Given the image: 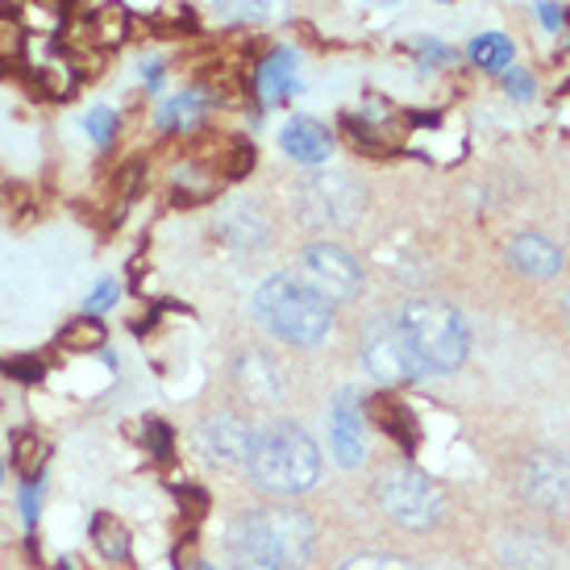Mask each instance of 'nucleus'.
Returning <instances> with one entry per match:
<instances>
[{"mask_svg": "<svg viewBox=\"0 0 570 570\" xmlns=\"http://www.w3.org/2000/svg\"><path fill=\"white\" fill-rule=\"evenodd\" d=\"M301 279L317 292L325 304H346L363 292V267L358 258L333 242H313L301 254Z\"/></svg>", "mask_w": 570, "mask_h": 570, "instance_id": "0eeeda50", "label": "nucleus"}, {"mask_svg": "<svg viewBox=\"0 0 570 570\" xmlns=\"http://www.w3.org/2000/svg\"><path fill=\"white\" fill-rule=\"evenodd\" d=\"M76 83H80V80H76V67L59 63V59L38 71V88H42L47 96H55V100H63V96L76 92Z\"/></svg>", "mask_w": 570, "mask_h": 570, "instance_id": "4be33fe9", "label": "nucleus"}, {"mask_svg": "<svg viewBox=\"0 0 570 570\" xmlns=\"http://www.w3.org/2000/svg\"><path fill=\"white\" fill-rule=\"evenodd\" d=\"M258 100L263 105H284L296 92V55L292 50H271L258 63Z\"/></svg>", "mask_w": 570, "mask_h": 570, "instance_id": "4468645a", "label": "nucleus"}, {"mask_svg": "<svg viewBox=\"0 0 570 570\" xmlns=\"http://www.w3.org/2000/svg\"><path fill=\"white\" fill-rule=\"evenodd\" d=\"M129 30H134V21H129L126 4H121V0H109V4H100V9L88 17V33H83V38H88L96 50H112L126 42Z\"/></svg>", "mask_w": 570, "mask_h": 570, "instance_id": "2eb2a0df", "label": "nucleus"}, {"mask_svg": "<svg viewBox=\"0 0 570 570\" xmlns=\"http://www.w3.org/2000/svg\"><path fill=\"white\" fill-rule=\"evenodd\" d=\"M246 466L263 491L301 495L321 479V450L308 438V429L292 425V421H275V425L250 433Z\"/></svg>", "mask_w": 570, "mask_h": 570, "instance_id": "f03ea898", "label": "nucleus"}, {"mask_svg": "<svg viewBox=\"0 0 570 570\" xmlns=\"http://www.w3.org/2000/svg\"><path fill=\"white\" fill-rule=\"evenodd\" d=\"M380 4H396V0H380Z\"/></svg>", "mask_w": 570, "mask_h": 570, "instance_id": "473e14b6", "label": "nucleus"}, {"mask_svg": "<svg viewBox=\"0 0 570 570\" xmlns=\"http://www.w3.org/2000/svg\"><path fill=\"white\" fill-rule=\"evenodd\" d=\"M396 321L409 333L416 358L425 366V375H450L466 363V350H471V333L466 321L442 301H409L396 313Z\"/></svg>", "mask_w": 570, "mask_h": 570, "instance_id": "20e7f679", "label": "nucleus"}, {"mask_svg": "<svg viewBox=\"0 0 570 570\" xmlns=\"http://www.w3.org/2000/svg\"><path fill=\"white\" fill-rule=\"evenodd\" d=\"M366 412H371L375 425L387 429L396 442L416 445V421H412V412L404 409V404H396V400H387V396H375V400H366Z\"/></svg>", "mask_w": 570, "mask_h": 570, "instance_id": "f3484780", "label": "nucleus"}, {"mask_svg": "<svg viewBox=\"0 0 570 570\" xmlns=\"http://www.w3.org/2000/svg\"><path fill=\"white\" fill-rule=\"evenodd\" d=\"M524 500L541 512L567 517L570 512V459L558 450H533L521 466Z\"/></svg>", "mask_w": 570, "mask_h": 570, "instance_id": "6e6552de", "label": "nucleus"}, {"mask_svg": "<svg viewBox=\"0 0 570 570\" xmlns=\"http://www.w3.org/2000/svg\"><path fill=\"white\" fill-rule=\"evenodd\" d=\"M196 445L205 450L208 462L217 466H234V462H246V450H250V433L238 416H213L200 425L196 433Z\"/></svg>", "mask_w": 570, "mask_h": 570, "instance_id": "9b49d317", "label": "nucleus"}, {"mask_svg": "<svg viewBox=\"0 0 570 570\" xmlns=\"http://www.w3.org/2000/svg\"><path fill=\"white\" fill-rule=\"evenodd\" d=\"M504 88L517 96V100H529V96H533V80H529L524 71H517V67H508L504 71Z\"/></svg>", "mask_w": 570, "mask_h": 570, "instance_id": "bb28decb", "label": "nucleus"}, {"mask_svg": "<svg viewBox=\"0 0 570 570\" xmlns=\"http://www.w3.org/2000/svg\"><path fill=\"white\" fill-rule=\"evenodd\" d=\"M317 533L304 512L292 508H254L229 524L225 554L234 570H296L313 558Z\"/></svg>", "mask_w": 570, "mask_h": 570, "instance_id": "f257e3e1", "label": "nucleus"}, {"mask_svg": "<svg viewBox=\"0 0 570 570\" xmlns=\"http://www.w3.org/2000/svg\"><path fill=\"white\" fill-rule=\"evenodd\" d=\"M38 500H42V488H38V483H26V488H21V517H26V524L38 521Z\"/></svg>", "mask_w": 570, "mask_h": 570, "instance_id": "cd10ccee", "label": "nucleus"}, {"mask_svg": "<svg viewBox=\"0 0 570 570\" xmlns=\"http://www.w3.org/2000/svg\"><path fill=\"white\" fill-rule=\"evenodd\" d=\"M30 47V33L21 26V13L0 4V63H17Z\"/></svg>", "mask_w": 570, "mask_h": 570, "instance_id": "a211bd4d", "label": "nucleus"}, {"mask_svg": "<svg viewBox=\"0 0 570 570\" xmlns=\"http://www.w3.org/2000/svg\"><path fill=\"white\" fill-rule=\"evenodd\" d=\"M284 150L296 163H325L333 155V134L313 117H296L284 126Z\"/></svg>", "mask_w": 570, "mask_h": 570, "instance_id": "ddd939ff", "label": "nucleus"}, {"mask_svg": "<svg viewBox=\"0 0 570 570\" xmlns=\"http://www.w3.org/2000/svg\"><path fill=\"white\" fill-rule=\"evenodd\" d=\"M159 71L163 67L159 63H146V71H142V80L150 83V88H159Z\"/></svg>", "mask_w": 570, "mask_h": 570, "instance_id": "c756f323", "label": "nucleus"}, {"mask_svg": "<svg viewBox=\"0 0 570 570\" xmlns=\"http://www.w3.org/2000/svg\"><path fill=\"white\" fill-rule=\"evenodd\" d=\"M63 342H67V346H76V350H100V342H105V325L88 313V317H80V321H71V325H67Z\"/></svg>", "mask_w": 570, "mask_h": 570, "instance_id": "5701e85b", "label": "nucleus"}, {"mask_svg": "<svg viewBox=\"0 0 570 570\" xmlns=\"http://www.w3.org/2000/svg\"><path fill=\"white\" fill-rule=\"evenodd\" d=\"M205 112H208V96L205 92H179L171 96V100H163L159 105V129H167V134H188V129H196L200 121H205Z\"/></svg>", "mask_w": 570, "mask_h": 570, "instance_id": "dca6fc26", "label": "nucleus"}, {"mask_svg": "<svg viewBox=\"0 0 570 570\" xmlns=\"http://www.w3.org/2000/svg\"><path fill=\"white\" fill-rule=\"evenodd\" d=\"M0 479H4V462H0Z\"/></svg>", "mask_w": 570, "mask_h": 570, "instance_id": "2f4dec72", "label": "nucleus"}, {"mask_svg": "<svg viewBox=\"0 0 570 570\" xmlns=\"http://www.w3.org/2000/svg\"><path fill=\"white\" fill-rule=\"evenodd\" d=\"M363 366L371 371V380L400 387V383H416L425 375V366L412 350L409 333L396 317L371 321L363 333Z\"/></svg>", "mask_w": 570, "mask_h": 570, "instance_id": "423d86ee", "label": "nucleus"}, {"mask_svg": "<svg viewBox=\"0 0 570 570\" xmlns=\"http://www.w3.org/2000/svg\"><path fill=\"white\" fill-rule=\"evenodd\" d=\"M330 433H333V454H337L342 466H358V462L366 459L363 392H358V387H342V392L333 396Z\"/></svg>", "mask_w": 570, "mask_h": 570, "instance_id": "9d476101", "label": "nucleus"}, {"mask_svg": "<svg viewBox=\"0 0 570 570\" xmlns=\"http://www.w3.org/2000/svg\"><path fill=\"white\" fill-rule=\"evenodd\" d=\"M508 258L521 275H533V279H554L558 267H562V250L550 238H541V234H521L512 242Z\"/></svg>", "mask_w": 570, "mask_h": 570, "instance_id": "f8f14e48", "label": "nucleus"}, {"mask_svg": "<svg viewBox=\"0 0 570 570\" xmlns=\"http://www.w3.org/2000/svg\"><path fill=\"white\" fill-rule=\"evenodd\" d=\"M117 126H121V117H117L109 105H100V109H92L88 117H83V129H88V138H92L96 146H112Z\"/></svg>", "mask_w": 570, "mask_h": 570, "instance_id": "b1692460", "label": "nucleus"}, {"mask_svg": "<svg viewBox=\"0 0 570 570\" xmlns=\"http://www.w3.org/2000/svg\"><path fill=\"white\" fill-rule=\"evenodd\" d=\"M217 9L234 21H275L287 13V0H217Z\"/></svg>", "mask_w": 570, "mask_h": 570, "instance_id": "aec40b11", "label": "nucleus"}, {"mask_svg": "<svg viewBox=\"0 0 570 570\" xmlns=\"http://www.w3.org/2000/svg\"><path fill=\"white\" fill-rule=\"evenodd\" d=\"M188 570H213V567H208V562H191Z\"/></svg>", "mask_w": 570, "mask_h": 570, "instance_id": "7c9ffc66", "label": "nucleus"}, {"mask_svg": "<svg viewBox=\"0 0 570 570\" xmlns=\"http://www.w3.org/2000/svg\"><path fill=\"white\" fill-rule=\"evenodd\" d=\"M471 63H479L483 71H508L512 63V42L504 33H479L471 42Z\"/></svg>", "mask_w": 570, "mask_h": 570, "instance_id": "6ab92c4d", "label": "nucleus"}, {"mask_svg": "<svg viewBox=\"0 0 570 570\" xmlns=\"http://www.w3.org/2000/svg\"><path fill=\"white\" fill-rule=\"evenodd\" d=\"M254 317L267 325L275 337L292 346H317L321 337L333 330V304H325L304 284L301 275H271L254 292Z\"/></svg>", "mask_w": 570, "mask_h": 570, "instance_id": "7ed1b4c3", "label": "nucleus"}, {"mask_svg": "<svg viewBox=\"0 0 570 570\" xmlns=\"http://www.w3.org/2000/svg\"><path fill=\"white\" fill-rule=\"evenodd\" d=\"M342 570H416L409 558H396V554H363V558H350Z\"/></svg>", "mask_w": 570, "mask_h": 570, "instance_id": "393cba45", "label": "nucleus"}, {"mask_svg": "<svg viewBox=\"0 0 570 570\" xmlns=\"http://www.w3.org/2000/svg\"><path fill=\"white\" fill-rule=\"evenodd\" d=\"M567 313H570V296H567Z\"/></svg>", "mask_w": 570, "mask_h": 570, "instance_id": "72a5a7b5", "label": "nucleus"}, {"mask_svg": "<svg viewBox=\"0 0 570 570\" xmlns=\"http://www.w3.org/2000/svg\"><path fill=\"white\" fill-rule=\"evenodd\" d=\"M380 504L404 529H429V524L442 517V488L425 471L400 462V466H392L380 479Z\"/></svg>", "mask_w": 570, "mask_h": 570, "instance_id": "39448f33", "label": "nucleus"}, {"mask_svg": "<svg viewBox=\"0 0 570 570\" xmlns=\"http://www.w3.org/2000/svg\"><path fill=\"white\" fill-rule=\"evenodd\" d=\"M92 538H96V550H100L105 558H126L129 554L126 529L112 521V517H96V521H92Z\"/></svg>", "mask_w": 570, "mask_h": 570, "instance_id": "412c9836", "label": "nucleus"}, {"mask_svg": "<svg viewBox=\"0 0 570 570\" xmlns=\"http://www.w3.org/2000/svg\"><path fill=\"white\" fill-rule=\"evenodd\" d=\"M112 304H117V284L112 279H100V284L92 287V296H88V313H109Z\"/></svg>", "mask_w": 570, "mask_h": 570, "instance_id": "a878e982", "label": "nucleus"}, {"mask_svg": "<svg viewBox=\"0 0 570 570\" xmlns=\"http://www.w3.org/2000/svg\"><path fill=\"white\" fill-rule=\"evenodd\" d=\"M301 213L304 222L321 225V229H330V225H350L358 217V205H363V196L354 191V184L346 179H337V175H321V179H308L301 191Z\"/></svg>", "mask_w": 570, "mask_h": 570, "instance_id": "1a4fd4ad", "label": "nucleus"}, {"mask_svg": "<svg viewBox=\"0 0 570 570\" xmlns=\"http://www.w3.org/2000/svg\"><path fill=\"white\" fill-rule=\"evenodd\" d=\"M13 375H21V380H42V363H13Z\"/></svg>", "mask_w": 570, "mask_h": 570, "instance_id": "c85d7f7f", "label": "nucleus"}]
</instances>
